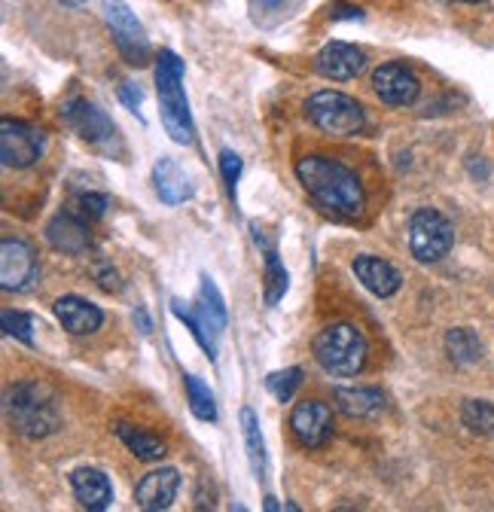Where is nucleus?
<instances>
[{
    "instance_id": "nucleus-13",
    "label": "nucleus",
    "mask_w": 494,
    "mask_h": 512,
    "mask_svg": "<svg viewBox=\"0 0 494 512\" xmlns=\"http://www.w3.org/2000/svg\"><path fill=\"white\" fill-rule=\"evenodd\" d=\"M363 68H366V52L357 49V46H351V43H342V40L327 43V46L315 55V71H318L324 80H333V83L354 80Z\"/></svg>"
},
{
    "instance_id": "nucleus-33",
    "label": "nucleus",
    "mask_w": 494,
    "mask_h": 512,
    "mask_svg": "<svg viewBox=\"0 0 494 512\" xmlns=\"http://www.w3.org/2000/svg\"><path fill=\"white\" fill-rule=\"evenodd\" d=\"M95 278H98V287H101V290H107V293H116V290L122 287V284H119L116 269H113V266H107V263L95 266Z\"/></svg>"
},
{
    "instance_id": "nucleus-25",
    "label": "nucleus",
    "mask_w": 494,
    "mask_h": 512,
    "mask_svg": "<svg viewBox=\"0 0 494 512\" xmlns=\"http://www.w3.org/2000/svg\"><path fill=\"white\" fill-rule=\"evenodd\" d=\"M446 354L458 366H473L482 357V342L470 327H455L446 333Z\"/></svg>"
},
{
    "instance_id": "nucleus-23",
    "label": "nucleus",
    "mask_w": 494,
    "mask_h": 512,
    "mask_svg": "<svg viewBox=\"0 0 494 512\" xmlns=\"http://www.w3.org/2000/svg\"><path fill=\"white\" fill-rule=\"evenodd\" d=\"M254 238H257V244H263V250H266V284H263V290H266V305H278V302L284 299V293H287L290 275H287V269H284L281 260H278L275 244L266 241V235H263L257 226H254Z\"/></svg>"
},
{
    "instance_id": "nucleus-17",
    "label": "nucleus",
    "mask_w": 494,
    "mask_h": 512,
    "mask_svg": "<svg viewBox=\"0 0 494 512\" xmlns=\"http://www.w3.org/2000/svg\"><path fill=\"white\" fill-rule=\"evenodd\" d=\"M351 269H354L357 281H360L369 293H376V296H382V299L394 296V293L400 290V284H403L400 272H397L388 260H379V256H369V253L357 256Z\"/></svg>"
},
{
    "instance_id": "nucleus-38",
    "label": "nucleus",
    "mask_w": 494,
    "mask_h": 512,
    "mask_svg": "<svg viewBox=\"0 0 494 512\" xmlns=\"http://www.w3.org/2000/svg\"><path fill=\"white\" fill-rule=\"evenodd\" d=\"M266 509H272V512H275V509H281V503H278L275 497H266Z\"/></svg>"
},
{
    "instance_id": "nucleus-4",
    "label": "nucleus",
    "mask_w": 494,
    "mask_h": 512,
    "mask_svg": "<svg viewBox=\"0 0 494 512\" xmlns=\"http://www.w3.org/2000/svg\"><path fill=\"white\" fill-rule=\"evenodd\" d=\"M312 351H315V360L321 363L324 372L348 378V375H357L363 369L369 345H366V336L360 333V327L330 324L315 336Z\"/></svg>"
},
{
    "instance_id": "nucleus-30",
    "label": "nucleus",
    "mask_w": 494,
    "mask_h": 512,
    "mask_svg": "<svg viewBox=\"0 0 494 512\" xmlns=\"http://www.w3.org/2000/svg\"><path fill=\"white\" fill-rule=\"evenodd\" d=\"M0 324L10 339H19L22 345H34V317L25 311H4L0 314Z\"/></svg>"
},
{
    "instance_id": "nucleus-5",
    "label": "nucleus",
    "mask_w": 494,
    "mask_h": 512,
    "mask_svg": "<svg viewBox=\"0 0 494 512\" xmlns=\"http://www.w3.org/2000/svg\"><path fill=\"white\" fill-rule=\"evenodd\" d=\"M305 113H308V119H312V125L321 128V132L330 138H354L366 125L363 107L351 95L333 92V89L315 92L305 101Z\"/></svg>"
},
{
    "instance_id": "nucleus-26",
    "label": "nucleus",
    "mask_w": 494,
    "mask_h": 512,
    "mask_svg": "<svg viewBox=\"0 0 494 512\" xmlns=\"http://www.w3.org/2000/svg\"><path fill=\"white\" fill-rule=\"evenodd\" d=\"M187 403L199 421H217V400L199 375H187Z\"/></svg>"
},
{
    "instance_id": "nucleus-6",
    "label": "nucleus",
    "mask_w": 494,
    "mask_h": 512,
    "mask_svg": "<svg viewBox=\"0 0 494 512\" xmlns=\"http://www.w3.org/2000/svg\"><path fill=\"white\" fill-rule=\"evenodd\" d=\"M455 244V229L452 223L434 211V208H421L409 220V250L418 263H440L443 256H449Z\"/></svg>"
},
{
    "instance_id": "nucleus-7",
    "label": "nucleus",
    "mask_w": 494,
    "mask_h": 512,
    "mask_svg": "<svg viewBox=\"0 0 494 512\" xmlns=\"http://www.w3.org/2000/svg\"><path fill=\"white\" fill-rule=\"evenodd\" d=\"M104 19H107V28L113 34V43H116L119 55L126 58L132 68H144V64H150L147 31L138 22V16L129 10V4H122V0H110V4L104 7Z\"/></svg>"
},
{
    "instance_id": "nucleus-27",
    "label": "nucleus",
    "mask_w": 494,
    "mask_h": 512,
    "mask_svg": "<svg viewBox=\"0 0 494 512\" xmlns=\"http://www.w3.org/2000/svg\"><path fill=\"white\" fill-rule=\"evenodd\" d=\"M461 421L467 430L479 433V436H491L494 433V403L488 400H467L461 406Z\"/></svg>"
},
{
    "instance_id": "nucleus-35",
    "label": "nucleus",
    "mask_w": 494,
    "mask_h": 512,
    "mask_svg": "<svg viewBox=\"0 0 494 512\" xmlns=\"http://www.w3.org/2000/svg\"><path fill=\"white\" fill-rule=\"evenodd\" d=\"M257 4V13H281L290 0H254Z\"/></svg>"
},
{
    "instance_id": "nucleus-9",
    "label": "nucleus",
    "mask_w": 494,
    "mask_h": 512,
    "mask_svg": "<svg viewBox=\"0 0 494 512\" xmlns=\"http://www.w3.org/2000/svg\"><path fill=\"white\" fill-rule=\"evenodd\" d=\"M46 138L40 128L22 122V119H4L0 122V159L7 168H31L43 156Z\"/></svg>"
},
{
    "instance_id": "nucleus-14",
    "label": "nucleus",
    "mask_w": 494,
    "mask_h": 512,
    "mask_svg": "<svg viewBox=\"0 0 494 512\" xmlns=\"http://www.w3.org/2000/svg\"><path fill=\"white\" fill-rule=\"evenodd\" d=\"M46 241L61 250L80 256L92 247V232H89V217L86 214H74V211H61L46 223Z\"/></svg>"
},
{
    "instance_id": "nucleus-39",
    "label": "nucleus",
    "mask_w": 494,
    "mask_h": 512,
    "mask_svg": "<svg viewBox=\"0 0 494 512\" xmlns=\"http://www.w3.org/2000/svg\"><path fill=\"white\" fill-rule=\"evenodd\" d=\"M461 4H482V0H461Z\"/></svg>"
},
{
    "instance_id": "nucleus-21",
    "label": "nucleus",
    "mask_w": 494,
    "mask_h": 512,
    "mask_svg": "<svg viewBox=\"0 0 494 512\" xmlns=\"http://www.w3.org/2000/svg\"><path fill=\"white\" fill-rule=\"evenodd\" d=\"M113 433L122 439V445L129 448V452L141 461H162L165 458V442L129 421H113Z\"/></svg>"
},
{
    "instance_id": "nucleus-12",
    "label": "nucleus",
    "mask_w": 494,
    "mask_h": 512,
    "mask_svg": "<svg viewBox=\"0 0 494 512\" xmlns=\"http://www.w3.org/2000/svg\"><path fill=\"white\" fill-rule=\"evenodd\" d=\"M373 89L385 104L409 107V104H415V98L421 92V83L412 74V68H406L403 61H385L373 74Z\"/></svg>"
},
{
    "instance_id": "nucleus-24",
    "label": "nucleus",
    "mask_w": 494,
    "mask_h": 512,
    "mask_svg": "<svg viewBox=\"0 0 494 512\" xmlns=\"http://www.w3.org/2000/svg\"><path fill=\"white\" fill-rule=\"evenodd\" d=\"M241 436H244L247 461H251L254 476L263 479V476H266V442H263L260 421H257L254 409H241Z\"/></svg>"
},
{
    "instance_id": "nucleus-8",
    "label": "nucleus",
    "mask_w": 494,
    "mask_h": 512,
    "mask_svg": "<svg viewBox=\"0 0 494 512\" xmlns=\"http://www.w3.org/2000/svg\"><path fill=\"white\" fill-rule=\"evenodd\" d=\"M37 253L25 238H4L0 244V287L7 293H25L37 284Z\"/></svg>"
},
{
    "instance_id": "nucleus-34",
    "label": "nucleus",
    "mask_w": 494,
    "mask_h": 512,
    "mask_svg": "<svg viewBox=\"0 0 494 512\" xmlns=\"http://www.w3.org/2000/svg\"><path fill=\"white\" fill-rule=\"evenodd\" d=\"M119 98H122V104H126L132 113H138L144 95H141V89H138L135 83H122V86H119Z\"/></svg>"
},
{
    "instance_id": "nucleus-20",
    "label": "nucleus",
    "mask_w": 494,
    "mask_h": 512,
    "mask_svg": "<svg viewBox=\"0 0 494 512\" xmlns=\"http://www.w3.org/2000/svg\"><path fill=\"white\" fill-rule=\"evenodd\" d=\"M333 400L348 418H379L385 412V394L376 388H336Z\"/></svg>"
},
{
    "instance_id": "nucleus-3",
    "label": "nucleus",
    "mask_w": 494,
    "mask_h": 512,
    "mask_svg": "<svg viewBox=\"0 0 494 512\" xmlns=\"http://www.w3.org/2000/svg\"><path fill=\"white\" fill-rule=\"evenodd\" d=\"M4 409H7V418L10 424L28 436V439H43L49 433L58 430L61 424V412H58V400L49 388L37 381H22V384H13L4 397Z\"/></svg>"
},
{
    "instance_id": "nucleus-37",
    "label": "nucleus",
    "mask_w": 494,
    "mask_h": 512,
    "mask_svg": "<svg viewBox=\"0 0 494 512\" xmlns=\"http://www.w3.org/2000/svg\"><path fill=\"white\" fill-rule=\"evenodd\" d=\"M135 324H141V333H150V320H147V311L144 308L135 311Z\"/></svg>"
},
{
    "instance_id": "nucleus-29",
    "label": "nucleus",
    "mask_w": 494,
    "mask_h": 512,
    "mask_svg": "<svg viewBox=\"0 0 494 512\" xmlns=\"http://www.w3.org/2000/svg\"><path fill=\"white\" fill-rule=\"evenodd\" d=\"M171 311H174V314H177V317L183 320V324L190 327V333L196 336V342H199V345L205 348V354H208V357L214 360V357H217V342H214V339L208 336V330L202 327L199 314H196L193 308H187V305H183L180 299H171Z\"/></svg>"
},
{
    "instance_id": "nucleus-19",
    "label": "nucleus",
    "mask_w": 494,
    "mask_h": 512,
    "mask_svg": "<svg viewBox=\"0 0 494 512\" xmlns=\"http://www.w3.org/2000/svg\"><path fill=\"white\" fill-rule=\"evenodd\" d=\"M153 183H156V196L165 205H183L187 199H193V180L174 159H159L153 165Z\"/></svg>"
},
{
    "instance_id": "nucleus-31",
    "label": "nucleus",
    "mask_w": 494,
    "mask_h": 512,
    "mask_svg": "<svg viewBox=\"0 0 494 512\" xmlns=\"http://www.w3.org/2000/svg\"><path fill=\"white\" fill-rule=\"evenodd\" d=\"M77 205H80V214H86L89 220H98V217H104V214H107L110 199H107V196H101V192H83V196L77 199Z\"/></svg>"
},
{
    "instance_id": "nucleus-2",
    "label": "nucleus",
    "mask_w": 494,
    "mask_h": 512,
    "mask_svg": "<svg viewBox=\"0 0 494 512\" xmlns=\"http://www.w3.org/2000/svg\"><path fill=\"white\" fill-rule=\"evenodd\" d=\"M156 92H159V107H162V125L171 135L174 144H193V113L187 92H183V61L171 52L162 49L156 58Z\"/></svg>"
},
{
    "instance_id": "nucleus-10",
    "label": "nucleus",
    "mask_w": 494,
    "mask_h": 512,
    "mask_svg": "<svg viewBox=\"0 0 494 512\" xmlns=\"http://www.w3.org/2000/svg\"><path fill=\"white\" fill-rule=\"evenodd\" d=\"M61 119H65V125H71L74 132L92 147H104V144L116 141L113 119L98 104H89L83 98H74V101H68L65 107H61Z\"/></svg>"
},
{
    "instance_id": "nucleus-22",
    "label": "nucleus",
    "mask_w": 494,
    "mask_h": 512,
    "mask_svg": "<svg viewBox=\"0 0 494 512\" xmlns=\"http://www.w3.org/2000/svg\"><path fill=\"white\" fill-rule=\"evenodd\" d=\"M196 314H199V320H202V327L208 330V336L217 342V336L226 330V305H223V296H220L217 284H214L208 275H202Z\"/></svg>"
},
{
    "instance_id": "nucleus-1",
    "label": "nucleus",
    "mask_w": 494,
    "mask_h": 512,
    "mask_svg": "<svg viewBox=\"0 0 494 512\" xmlns=\"http://www.w3.org/2000/svg\"><path fill=\"white\" fill-rule=\"evenodd\" d=\"M296 177L312 202L342 220H357L363 214V186L360 177L330 156H302L296 162Z\"/></svg>"
},
{
    "instance_id": "nucleus-11",
    "label": "nucleus",
    "mask_w": 494,
    "mask_h": 512,
    "mask_svg": "<svg viewBox=\"0 0 494 512\" xmlns=\"http://www.w3.org/2000/svg\"><path fill=\"white\" fill-rule=\"evenodd\" d=\"M290 433L302 448H321L333 433V412L321 400H302L290 412Z\"/></svg>"
},
{
    "instance_id": "nucleus-15",
    "label": "nucleus",
    "mask_w": 494,
    "mask_h": 512,
    "mask_svg": "<svg viewBox=\"0 0 494 512\" xmlns=\"http://www.w3.org/2000/svg\"><path fill=\"white\" fill-rule=\"evenodd\" d=\"M52 308H55L58 324L71 336H92L104 324V311L95 302L80 299V296H61Z\"/></svg>"
},
{
    "instance_id": "nucleus-36",
    "label": "nucleus",
    "mask_w": 494,
    "mask_h": 512,
    "mask_svg": "<svg viewBox=\"0 0 494 512\" xmlns=\"http://www.w3.org/2000/svg\"><path fill=\"white\" fill-rule=\"evenodd\" d=\"M330 16H333V19H360L363 13H360L357 7H345V4H339V7H333V10H330Z\"/></svg>"
},
{
    "instance_id": "nucleus-16",
    "label": "nucleus",
    "mask_w": 494,
    "mask_h": 512,
    "mask_svg": "<svg viewBox=\"0 0 494 512\" xmlns=\"http://www.w3.org/2000/svg\"><path fill=\"white\" fill-rule=\"evenodd\" d=\"M177 488H180V473L174 467H159V470H150L138 488H135V500L141 509L147 512H162L174 503L177 497Z\"/></svg>"
},
{
    "instance_id": "nucleus-28",
    "label": "nucleus",
    "mask_w": 494,
    "mask_h": 512,
    "mask_svg": "<svg viewBox=\"0 0 494 512\" xmlns=\"http://www.w3.org/2000/svg\"><path fill=\"white\" fill-rule=\"evenodd\" d=\"M299 384H302V369H299V366L272 372V375L266 378V388H269V394H272L278 403H290L293 394L299 391Z\"/></svg>"
},
{
    "instance_id": "nucleus-18",
    "label": "nucleus",
    "mask_w": 494,
    "mask_h": 512,
    "mask_svg": "<svg viewBox=\"0 0 494 512\" xmlns=\"http://www.w3.org/2000/svg\"><path fill=\"white\" fill-rule=\"evenodd\" d=\"M71 488H74V497L80 500V506H86L92 512H101V509H107L113 503V485L95 467L74 470L71 473Z\"/></svg>"
},
{
    "instance_id": "nucleus-32",
    "label": "nucleus",
    "mask_w": 494,
    "mask_h": 512,
    "mask_svg": "<svg viewBox=\"0 0 494 512\" xmlns=\"http://www.w3.org/2000/svg\"><path fill=\"white\" fill-rule=\"evenodd\" d=\"M220 174H223L229 192L235 196V183H238V177H241V159H238L232 150H223V153H220Z\"/></svg>"
}]
</instances>
